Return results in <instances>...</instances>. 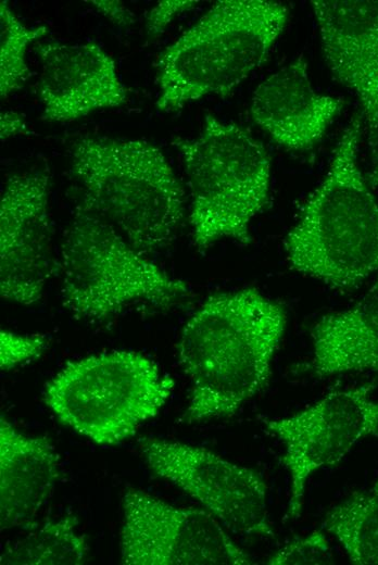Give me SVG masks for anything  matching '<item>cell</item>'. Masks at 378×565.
I'll return each instance as SVG.
<instances>
[{
    "instance_id": "13",
    "label": "cell",
    "mask_w": 378,
    "mask_h": 565,
    "mask_svg": "<svg viewBox=\"0 0 378 565\" xmlns=\"http://www.w3.org/2000/svg\"><path fill=\"white\" fill-rule=\"evenodd\" d=\"M323 53L335 78L354 92L373 148L378 145V1L315 0Z\"/></svg>"
},
{
    "instance_id": "18",
    "label": "cell",
    "mask_w": 378,
    "mask_h": 565,
    "mask_svg": "<svg viewBox=\"0 0 378 565\" xmlns=\"http://www.w3.org/2000/svg\"><path fill=\"white\" fill-rule=\"evenodd\" d=\"M341 544L350 561L358 565H378V497L353 492L336 504L323 523Z\"/></svg>"
},
{
    "instance_id": "24",
    "label": "cell",
    "mask_w": 378,
    "mask_h": 565,
    "mask_svg": "<svg viewBox=\"0 0 378 565\" xmlns=\"http://www.w3.org/2000/svg\"><path fill=\"white\" fill-rule=\"evenodd\" d=\"M24 114L11 110L2 111L0 114V138L2 141L18 135H30Z\"/></svg>"
},
{
    "instance_id": "12",
    "label": "cell",
    "mask_w": 378,
    "mask_h": 565,
    "mask_svg": "<svg viewBox=\"0 0 378 565\" xmlns=\"http://www.w3.org/2000/svg\"><path fill=\"white\" fill-rule=\"evenodd\" d=\"M36 52L41 64L42 121L71 122L127 102L115 62L98 43L49 41L38 45Z\"/></svg>"
},
{
    "instance_id": "7",
    "label": "cell",
    "mask_w": 378,
    "mask_h": 565,
    "mask_svg": "<svg viewBox=\"0 0 378 565\" xmlns=\"http://www.w3.org/2000/svg\"><path fill=\"white\" fill-rule=\"evenodd\" d=\"M146 255L78 205L65 230L59 260L64 305L77 317L103 321L134 303L169 307L188 296L182 280Z\"/></svg>"
},
{
    "instance_id": "1",
    "label": "cell",
    "mask_w": 378,
    "mask_h": 565,
    "mask_svg": "<svg viewBox=\"0 0 378 565\" xmlns=\"http://www.w3.org/2000/svg\"><path fill=\"white\" fill-rule=\"evenodd\" d=\"M285 327L284 306L257 289L207 298L178 342L179 364L191 386L182 418L192 424L231 416L260 392Z\"/></svg>"
},
{
    "instance_id": "23",
    "label": "cell",
    "mask_w": 378,
    "mask_h": 565,
    "mask_svg": "<svg viewBox=\"0 0 378 565\" xmlns=\"http://www.w3.org/2000/svg\"><path fill=\"white\" fill-rule=\"evenodd\" d=\"M88 2L117 26L128 27L136 22L135 14L119 0H92Z\"/></svg>"
},
{
    "instance_id": "26",
    "label": "cell",
    "mask_w": 378,
    "mask_h": 565,
    "mask_svg": "<svg viewBox=\"0 0 378 565\" xmlns=\"http://www.w3.org/2000/svg\"><path fill=\"white\" fill-rule=\"evenodd\" d=\"M371 493L378 497V479L376 480L374 487L370 490Z\"/></svg>"
},
{
    "instance_id": "2",
    "label": "cell",
    "mask_w": 378,
    "mask_h": 565,
    "mask_svg": "<svg viewBox=\"0 0 378 565\" xmlns=\"http://www.w3.org/2000/svg\"><path fill=\"white\" fill-rule=\"evenodd\" d=\"M81 205L144 254L167 247L185 215V192L164 153L141 139L83 136L71 147Z\"/></svg>"
},
{
    "instance_id": "16",
    "label": "cell",
    "mask_w": 378,
    "mask_h": 565,
    "mask_svg": "<svg viewBox=\"0 0 378 565\" xmlns=\"http://www.w3.org/2000/svg\"><path fill=\"white\" fill-rule=\"evenodd\" d=\"M311 336L305 371L313 376L378 371V277L354 305L318 319Z\"/></svg>"
},
{
    "instance_id": "14",
    "label": "cell",
    "mask_w": 378,
    "mask_h": 565,
    "mask_svg": "<svg viewBox=\"0 0 378 565\" xmlns=\"http://www.w3.org/2000/svg\"><path fill=\"white\" fill-rule=\"evenodd\" d=\"M343 105L342 99L313 88L307 63L299 56L256 87L250 112L255 124L279 146L307 151L322 140Z\"/></svg>"
},
{
    "instance_id": "5",
    "label": "cell",
    "mask_w": 378,
    "mask_h": 565,
    "mask_svg": "<svg viewBox=\"0 0 378 565\" xmlns=\"http://www.w3.org/2000/svg\"><path fill=\"white\" fill-rule=\"evenodd\" d=\"M190 189L189 223L204 251L223 239L247 246L252 219L269 204L270 159L247 128L206 115L196 138H177Z\"/></svg>"
},
{
    "instance_id": "6",
    "label": "cell",
    "mask_w": 378,
    "mask_h": 565,
    "mask_svg": "<svg viewBox=\"0 0 378 565\" xmlns=\"http://www.w3.org/2000/svg\"><path fill=\"white\" fill-rule=\"evenodd\" d=\"M174 386L148 356L111 351L67 364L46 384L43 401L65 426L97 444L113 445L155 417Z\"/></svg>"
},
{
    "instance_id": "25",
    "label": "cell",
    "mask_w": 378,
    "mask_h": 565,
    "mask_svg": "<svg viewBox=\"0 0 378 565\" xmlns=\"http://www.w3.org/2000/svg\"><path fill=\"white\" fill-rule=\"evenodd\" d=\"M368 179L370 185L378 188V161L376 162L375 166L368 174Z\"/></svg>"
},
{
    "instance_id": "19",
    "label": "cell",
    "mask_w": 378,
    "mask_h": 565,
    "mask_svg": "<svg viewBox=\"0 0 378 565\" xmlns=\"http://www.w3.org/2000/svg\"><path fill=\"white\" fill-rule=\"evenodd\" d=\"M49 33L45 25L25 26L8 1L0 2V96L5 99L21 89L29 76L26 62L28 46Z\"/></svg>"
},
{
    "instance_id": "3",
    "label": "cell",
    "mask_w": 378,
    "mask_h": 565,
    "mask_svg": "<svg viewBox=\"0 0 378 565\" xmlns=\"http://www.w3.org/2000/svg\"><path fill=\"white\" fill-rule=\"evenodd\" d=\"M361 129L362 116L355 115L285 241L294 271L340 291L378 272V202L358 166Z\"/></svg>"
},
{
    "instance_id": "17",
    "label": "cell",
    "mask_w": 378,
    "mask_h": 565,
    "mask_svg": "<svg viewBox=\"0 0 378 565\" xmlns=\"http://www.w3.org/2000/svg\"><path fill=\"white\" fill-rule=\"evenodd\" d=\"M73 515L29 526L24 536L5 544L1 565H80L88 558L86 536Z\"/></svg>"
},
{
    "instance_id": "4",
    "label": "cell",
    "mask_w": 378,
    "mask_h": 565,
    "mask_svg": "<svg viewBox=\"0 0 378 565\" xmlns=\"http://www.w3.org/2000/svg\"><path fill=\"white\" fill-rule=\"evenodd\" d=\"M289 18L269 0H220L167 46L156 62L161 112L206 96L226 97L268 58Z\"/></svg>"
},
{
    "instance_id": "9",
    "label": "cell",
    "mask_w": 378,
    "mask_h": 565,
    "mask_svg": "<svg viewBox=\"0 0 378 565\" xmlns=\"http://www.w3.org/2000/svg\"><path fill=\"white\" fill-rule=\"evenodd\" d=\"M206 510L127 489L119 536L124 565H249L251 556Z\"/></svg>"
},
{
    "instance_id": "8",
    "label": "cell",
    "mask_w": 378,
    "mask_h": 565,
    "mask_svg": "<svg viewBox=\"0 0 378 565\" xmlns=\"http://www.w3.org/2000/svg\"><path fill=\"white\" fill-rule=\"evenodd\" d=\"M374 384L338 389L288 417L263 418L265 429L284 445L281 465L290 478L287 516L302 511L310 477L339 463L362 439L378 437V400Z\"/></svg>"
},
{
    "instance_id": "21",
    "label": "cell",
    "mask_w": 378,
    "mask_h": 565,
    "mask_svg": "<svg viewBox=\"0 0 378 565\" xmlns=\"http://www.w3.org/2000/svg\"><path fill=\"white\" fill-rule=\"evenodd\" d=\"M48 340L42 335L0 331V367L9 371L38 359L47 349Z\"/></svg>"
},
{
    "instance_id": "20",
    "label": "cell",
    "mask_w": 378,
    "mask_h": 565,
    "mask_svg": "<svg viewBox=\"0 0 378 565\" xmlns=\"http://www.w3.org/2000/svg\"><path fill=\"white\" fill-rule=\"evenodd\" d=\"M331 563H333L332 550L326 535L320 530H314L284 545L267 560V564L272 565Z\"/></svg>"
},
{
    "instance_id": "11",
    "label": "cell",
    "mask_w": 378,
    "mask_h": 565,
    "mask_svg": "<svg viewBox=\"0 0 378 565\" xmlns=\"http://www.w3.org/2000/svg\"><path fill=\"white\" fill-rule=\"evenodd\" d=\"M49 190L38 167L8 177L0 199V292L23 305L41 299L53 272Z\"/></svg>"
},
{
    "instance_id": "10",
    "label": "cell",
    "mask_w": 378,
    "mask_h": 565,
    "mask_svg": "<svg viewBox=\"0 0 378 565\" xmlns=\"http://www.w3.org/2000/svg\"><path fill=\"white\" fill-rule=\"evenodd\" d=\"M150 470L196 499L226 528L274 537L267 512V486L252 468L202 447L162 439L141 441Z\"/></svg>"
},
{
    "instance_id": "22",
    "label": "cell",
    "mask_w": 378,
    "mask_h": 565,
    "mask_svg": "<svg viewBox=\"0 0 378 565\" xmlns=\"http://www.w3.org/2000/svg\"><path fill=\"white\" fill-rule=\"evenodd\" d=\"M198 1L163 0L149 10L146 16V30L150 37H158L179 14L197 7Z\"/></svg>"
},
{
    "instance_id": "15",
    "label": "cell",
    "mask_w": 378,
    "mask_h": 565,
    "mask_svg": "<svg viewBox=\"0 0 378 565\" xmlns=\"http://www.w3.org/2000/svg\"><path fill=\"white\" fill-rule=\"evenodd\" d=\"M60 457L47 438L28 436L0 419L1 531L29 527L51 499Z\"/></svg>"
}]
</instances>
